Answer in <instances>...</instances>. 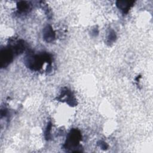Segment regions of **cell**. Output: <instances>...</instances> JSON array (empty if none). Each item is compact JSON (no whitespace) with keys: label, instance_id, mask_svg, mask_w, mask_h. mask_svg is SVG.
<instances>
[{"label":"cell","instance_id":"obj_1","mask_svg":"<svg viewBox=\"0 0 153 153\" xmlns=\"http://www.w3.org/2000/svg\"><path fill=\"white\" fill-rule=\"evenodd\" d=\"M51 61V56L47 53L38 55L34 54L33 52H29L25 59L26 65L30 69L34 71L39 70L42 67L44 62L50 63Z\"/></svg>","mask_w":153,"mask_h":153},{"label":"cell","instance_id":"obj_2","mask_svg":"<svg viewBox=\"0 0 153 153\" xmlns=\"http://www.w3.org/2000/svg\"><path fill=\"white\" fill-rule=\"evenodd\" d=\"M81 140V135L80 132L76 129H73L69 133L64 146L66 149L76 148Z\"/></svg>","mask_w":153,"mask_h":153},{"label":"cell","instance_id":"obj_3","mask_svg":"<svg viewBox=\"0 0 153 153\" xmlns=\"http://www.w3.org/2000/svg\"><path fill=\"white\" fill-rule=\"evenodd\" d=\"M14 52L11 47L5 48L1 50L0 53V62L1 68L7 66L13 60L14 56Z\"/></svg>","mask_w":153,"mask_h":153},{"label":"cell","instance_id":"obj_4","mask_svg":"<svg viewBox=\"0 0 153 153\" xmlns=\"http://www.w3.org/2000/svg\"><path fill=\"white\" fill-rule=\"evenodd\" d=\"M43 37L47 42H51L55 38V33L50 25L46 26L43 30Z\"/></svg>","mask_w":153,"mask_h":153},{"label":"cell","instance_id":"obj_5","mask_svg":"<svg viewBox=\"0 0 153 153\" xmlns=\"http://www.w3.org/2000/svg\"><path fill=\"white\" fill-rule=\"evenodd\" d=\"M134 2L133 1H118L116 2V5L121 11L124 13H126L133 5Z\"/></svg>","mask_w":153,"mask_h":153},{"label":"cell","instance_id":"obj_6","mask_svg":"<svg viewBox=\"0 0 153 153\" xmlns=\"http://www.w3.org/2000/svg\"><path fill=\"white\" fill-rule=\"evenodd\" d=\"M14 54H19L24 51L26 48V43L23 40L18 41L14 46L11 47Z\"/></svg>","mask_w":153,"mask_h":153},{"label":"cell","instance_id":"obj_7","mask_svg":"<svg viewBox=\"0 0 153 153\" xmlns=\"http://www.w3.org/2000/svg\"><path fill=\"white\" fill-rule=\"evenodd\" d=\"M17 7H18V9L20 10V11H26L28 8H29V5L28 4H27L26 2H25V1H21V2H19L17 4Z\"/></svg>","mask_w":153,"mask_h":153}]
</instances>
